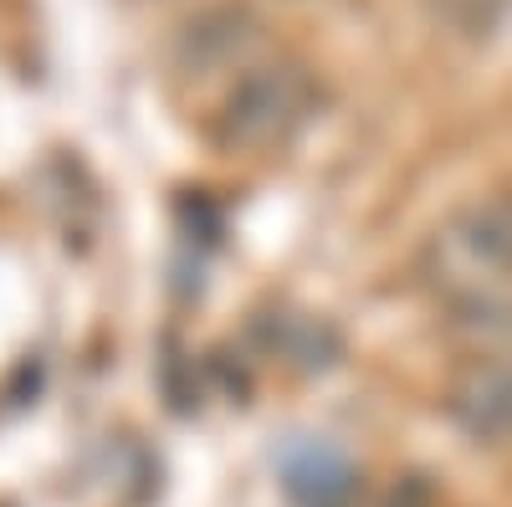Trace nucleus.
Here are the masks:
<instances>
[{"mask_svg":"<svg viewBox=\"0 0 512 507\" xmlns=\"http://www.w3.org/2000/svg\"><path fill=\"white\" fill-rule=\"evenodd\" d=\"M431 282L466 318L512 308V190L472 200L431 246Z\"/></svg>","mask_w":512,"mask_h":507,"instance_id":"1","label":"nucleus"},{"mask_svg":"<svg viewBox=\"0 0 512 507\" xmlns=\"http://www.w3.org/2000/svg\"><path fill=\"white\" fill-rule=\"evenodd\" d=\"M318 108V88L303 67L277 62V67H256L236 82V93L226 98L221 113V139L231 149H272L287 144Z\"/></svg>","mask_w":512,"mask_h":507,"instance_id":"2","label":"nucleus"},{"mask_svg":"<svg viewBox=\"0 0 512 507\" xmlns=\"http://www.w3.org/2000/svg\"><path fill=\"white\" fill-rule=\"evenodd\" d=\"M446 415L477 446H512V354L466 364L446 390Z\"/></svg>","mask_w":512,"mask_h":507,"instance_id":"3","label":"nucleus"},{"mask_svg":"<svg viewBox=\"0 0 512 507\" xmlns=\"http://www.w3.org/2000/svg\"><path fill=\"white\" fill-rule=\"evenodd\" d=\"M282 492H287L292 507H354L359 502V472L338 446L303 441L282 456Z\"/></svg>","mask_w":512,"mask_h":507,"instance_id":"4","label":"nucleus"},{"mask_svg":"<svg viewBox=\"0 0 512 507\" xmlns=\"http://www.w3.org/2000/svg\"><path fill=\"white\" fill-rule=\"evenodd\" d=\"M425 6L451 36H466V41H487L512 21V0H425Z\"/></svg>","mask_w":512,"mask_h":507,"instance_id":"5","label":"nucleus"}]
</instances>
